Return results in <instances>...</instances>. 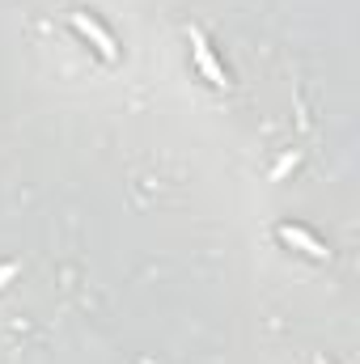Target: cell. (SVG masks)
Returning <instances> with one entry per match:
<instances>
[{"label": "cell", "mask_w": 360, "mask_h": 364, "mask_svg": "<svg viewBox=\"0 0 360 364\" xmlns=\"http://www.w3.org/2000/svg\"><path fill=\"white\" fill-rule=\"evenodd\" d=\"M191 51H195V64H199V73L208 77V85H216V90H229V77H225V68L216 64V55H212V47H208L203 30H191Z\"/></svg>", "instance_id": "obj_1"}, {"label": "cell", "mask_w": 360, "mask_h": 364, "mask_svg": "<svg viewBox=\"0 0 360 364\" xmlns=\"http://www.w3.org/2000/svg\"><path fill=\"white\" fill-rule=\"evenodd\" d=\"M73 30H77L81 38H90L93 47L102 51V60H119V43L110 38V30L97 26V17H90V13H73Z\"/></svg>", "instance_id": "obj_2"}, {"label": "cell", "mask_w": 360, "mask_h": 364, "mask_svg": "<svg viewBox=\"0 0 360 364\" xmlns=\"http://www.w3.org/2000/svg\"><path fill=\"white\" fill-rule=\"evenodd\" d=\"M275 237H280L284 246H292V250L309 255V259H327V255H331V250H327L309 229H301V225H280V229H275Z\"/></svg>", "instance_id": "obj_3"}, {"label": "cell", "mask_w": 360, "mask_h": 364, "mask_svg": "<svg viewBox=\"0 0 360 364\" xmlns=\"http://www.w3.org/2000/svg\"><path fill=\"white\" fill-rule=\"evenodd\" d=\"M297 161H301L297 153H288V157H280V166L271 170V182H280V178H284V174H288V170H297Z\"/></svg>", "instance_id": "obj_4"}, {"label": "cell", "mask_w": 360, "mask_h": 364, "mask_svg": "<svg viewBox=\"0 0 360 364\" xmlns=\"http://www.w3.org/2000/svg\"><path fill=\"white\" fill-rule=\"evenodd\" d=\"M17 272H21L17 263H0V288H4V284H9V279H13Z\"/></svg>", "instance_id": "obj_5"}, {"label": "cell", "mask_w": 360, "mask_h": 364, "mask_svg": "<svg viewBox=\"0 0 360 364\" xmlns=\"http://www.w3.org/2000/svg\"><path fill=\"white\" fill-rule=\"evenodd\" d=\"M314 364H331V360H314Z\"/></svg>", "instance_id": "obj_6"}]
</instances>
